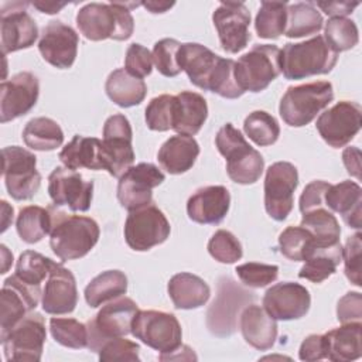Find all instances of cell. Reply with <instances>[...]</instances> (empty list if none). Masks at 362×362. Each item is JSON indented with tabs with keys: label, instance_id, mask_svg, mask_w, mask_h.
I'll return each mask as SVG.
<instances>
[{
	"label": "cell",
	"instance_id": "7c38bea8",
	"mask_svg": "<svg viewBox=\"0 0 362 362\" xmlns=\"http://www.w3.org/2000/svg\"><path fill=\"white\" fill-rule=\"evenodd\" d=\"M250 291L239 287L232 279L223 277L218 284V296L206 313V325L209 331L219 337H229L238 328V315L245 304L253 301Z\"/></svg>",
	"mask_w": 362,
	"mask_h": 362
},
{
	"label": "cell",
	"instance_id": "f1b7e54d",
	"mask_svg": "<svg viewBox=\"0 0 362 362\" xmlns=\"http://www.w3.org/2000/svg\"><path fill=\"white\" fill-rule=\"evenodd\" d=\"M208 117V105L202 95L182 90L174 95L173 130L178 134L194 136L204 126Z\"/></svg>",
	"mask_w": 362,
	"mask_h": 362
},
{
	"label": "cell",
	"instance_id": "277c9868",
	"mask_svg": "<svg viewBox=\"0 0 362 362\" xmlns=\"http://www.w3.org/2000/svg\"><path fill=\"white\" fill-rule=\"evenodd\" d=\"M337 61L338 54L322 35L301 42H288L280 49V71L288 81L328 74Z\"/></svg>",
	"mask_w": 362,
	"mask_h": 362
},
{
	"label": "cell",
	"instance_id": "be15d7a7",
	"mask_svg": "<svg viewBox=\"0 0 362 362\" xmlns=\"http://www.w3.org/2000/svg\"><path fill=\"white\" fill-rule=\"evenodd\" d=\"M13 222V208L7 204V201H1V232L8 228V223Z\"/></svg>",
	"mask_w": 362,
	"mask_h": 362
},
{
	"label": "cell",
	"instance_id": "ee69618b",
	"mask_svg": "<svg viewBox=\"0 0 362 362\" xmlns=\"http://www.w3.org/2000/svg\"><path fill=\"white\" fill-rule=\"evenodd\" d=\"M314 245L313 235L303 226H287L279 235L280 253L293 262H304Z\"/></svg>",
	"mask_w": 362,
	"mask_h": 362
},
{
	"label": "cell",
	"instance_id": "603a6c76",
	"mask_svg": "<svg viewBox=\"0 0 362 362\" xmlns=\"http://www.w3.org/2000/svg\"><path fill=\"white\" fill-rule=\"evenodd\" d=\"M263 308L276 321H290L304 317L311 305L308 290L293 281L277 283L263 296Z\"/></svg>",
	"mask_w": 362,
	"mask_h": 362
},
{
	"label": "cell",
	"instance_id": "8992f818",
	"mask_svg": "<svg viewBox=\"0 0 362 362\" xmlns=\"http://www.w3.org/2000/svg\"><path fill=\"white\" fill-rule=\"evenodd\" d=\"M334 99L331 82L315 81L290 86L283 95L279 113L283 122L291 127H303L313 122Z\"/></svg>",
	"mask_w": 362,
	"mask_h": 362
},
{
	"label": "cell",
	"instance_id": "c3c4849f",
	"mask_svg": "<svg viewBox=\"0 0 362 362\" xmlns=\"http://www.w3.org/2000/svg\"><path fill=\"white\" fill-rule=\"evenodd\" d=\"M209 255L219 263L232 264L242 259L243 250L238 238L225 229L216 230L208 242Z\"/></svg>",
	"mask_w": 362,
	"mask_h": 362
},
{
	"label": "cell",
	"instance_id": "484cf974",
	"mask_svg": "<svg viewBox=\"0 0 362 362\" xmlns=\"http://www.w3.org/2000/svg\"><path fill=\"white\" fill-rule=\"evenodd\" d=\"M230 206V194L223 185H208L197 189L187 202L188 218L201 225H216L223 221Z\"/></svg>",
	"mask_w": 362,
	"mask_h": 362
},
{
	"label": "cell",
	"instance_id": "b9f144b4",
	"mask_svg": "<svg viewBox=\"0 0 362 362\" xmlns=\"http://www.w3.org/2000/svg\"><path fill=\"white\" fill-rule=\"evenodd\" d=\"M54 263V260L38 252L25 250L17 260L14 276L28 287L41 290V283L48 277Z\"/></svg>",
	"mask_w": 362,
	"mask_h": 362
},
{
	"label": "cell",
	"instance_id": "7402d4cb",
	"mask_svg": "<svg viewBox=\"0 0 362 362\" xmlns=\"http://www.w3.org/2000/svg\"><path fill=\"white\" fill-rule=\"evenodd\" d=\"M79 37L76 31L62 21H49L41 33L38 49L44 61L58 69H68L74 65L78 54Z\"/></svg>",
	"mask_w": 362,
	"mask_h": 362
},
{
	"label": "cell",
	"instance_id": "7bdbcfd3",
	"mask_svg": "<svg viewBox=\"0 0 362 362\" xmlns=\"http://www.w3.org/2000/svg\"><path fill=\"white\" fill-rule=\"evenodd\" d=\"M246 136L260 147L272 146L280 136V126L277 120L264 110H255L249 113L243 122Z\"/></svg>",
	"mask_w": 362,
	"mask_h": 362
},
{
	"label": "cell",
	"instance_id": "74e56055",
	"mask_svg": "<svg viewBox=\"0 0 362 362\" xmlns=\"http://www.w3.org/2000/svg\"><path fill=\"white\" fill-rule=\"evenodd\" d=\"M324 20L317 7L307 3L287 4V23L284 35L288 38H300L317 34L322 28Z\"/></svg>",
	"mask_w": 362,
	"mask_h": 362
},
{
	"label": "cell",
	"instance_id": "7a4b0ae2",
	"mask_svg": "<svg viewBox=\"0 0 362 362\" xmlns=\"http://www.w3.org/2000/svg\"><path fill=\"white\" fill-rule=\"evenodd\" d=\"M51 230L49 246L61 262L86 256L99 240V225L95 219L82 215H68L49 208Z\"/></svg>",
	"mask_w": 362,
	"mask_h": 362
},
{
	"label": "cell",
	"instance_id": "cb8c5ba5",
	"mask_svg": "<svg viewBox=\"0 0 362 362\" xmlns=\"http://www.w3.org/2000/svg\"><path fill=\"white\" fill-rule=\"evenodd\" d=\"M41 296V290L28 287L14 274L7 277L3 283L0 294V335L6 334L23 317H25L30 311L35 310Z\"/></svg>",
	"mask_w": 362,
	"mask_h": 362
},
{
	"label": "cell",
	"instance_id": "9f6ffc18",
	"mask_svg": "<svg viewBox=\"0 0 362 362\" xmlns=\"http://www.w3.org/2000/svg\"><path fill=\"white\" fill-rule=\"evenodd\" d=\"M337 318L339 322H354L362 320V296L358 291H349L339 298L337 305Z\"/></svg>",
	"mask_w": 362,
	"mask_h": 362
},
{
	"label": "cell",
	"instance_id": "6125c7cd",
	"mask_svg": "<svg viewBox=\"0 0 362 362\" xmlns=\"http://www.w3.org/2000/svg\"><path fill=\"white\" fill-rule=\"evenodd\" d=\"M175 3L170 1H141V6H144L150 13L158 14V13H165L168 8H171Z\"/></svg>",
	"mask_w": 362,
	"mask_h": 362
},
{
	"label": "cell",
	"instance_id": "52a82bcc",
	"mask_svg": "<svg viewBox=\"0 0 362 362\" xmlns=\"http://www.w3.org/2000/svg\"><path fill=\"white\" fill-rule=\"evenodd\" d=\"M280 48L257 44L235 62V81L243 92H262L280 74Z\"/></svg>",
	"mask_w": 362,
	"mask_h": 362
},
{
	"label": "cell",
	"instance_id": "f907efd6",
	"mask_svg": "<svg viewBox=\"0 0 362 362\" xmlns=\"http://www.w3.org/2000/svg\"><path fill=\"white\" fill-rule=\"evenodd\" d=\"M140 346L126 339L124 337H116V338H109L106 339L99 351V361L103 362H113V361H120V362H139L140 361Z\"/></svg>",
	"mask_w": 362,
	"mask_h": 362
},
{
	"label": "cell",
	"instance_id": "d4e9b609",
	"mask_svg": "<svg viewBox=\"0 0 362 362\" xmlns=\"http://www.w3.org/2000/svg\"><path fill=\"white\" fill-rule=\"evenodd\" d=\"M78 304L75 276L62 263H54L42 288L41 307L47 314H69Z\"/></svg>",
	"mask_w": 362,
	"mask_h": 362
},
{
	"label": "cell",
	"instance_id": "ac0fdd59",
	"mask_svg": "<svg viewBox=\"0 0 362 362\" xmlns=\"http://www.w3.org/2000/svg\"><path fill=\"white\" fill-rule=\"evenodd\" d=\"M212 21L223 51L236 54L247 45L250 40V11L245 3H221L212 14Z\"/></svg>",
	"mask_w": 362,
	"mask_h": 362
},
{
	"label": "cell",
	"instance_id": "db71d44e",
	"mask_svg": "<svg viewBox=\"0 0 362 362\" xmlns=\"http://www.w3.org/2000/svg\"><path fill=\"white\" fill-rule=\"evenodd\" d=\"M124 69L136 78H146L151 74L153 69L151 52L141 44H130L124 57Z\"/></svg>",
	"mask_w": 362,
	"mask_h": 362
},
{
	"label": "cell",
	"instance_id": "d6a6232c",
	"mask_svg": "<svg viewBox=\"0 0 362 362\" xmlns=\"http://www.w3.org/2000/svg\"><path fill=\"white\" fill-rule=\"evenodd\" d=\"M362 322H345L338 328L325 332L328 354L327 359L332 362H349L362 355Z\"/></svg>",
	"mask_w": 362,
	"mask_h": 362
},
{
	"label": "cell",
	"instance_id": "4316f807",
	"mask_svg": "<svg viewBox=\"0 0 362 362\" xmlns=\"http://www.w3.org/2000/svg\"><path fill=\"white\" fill-rule=\"evenodd\" d=\"M239 327L245 341L259 351L270 349L277 338V322L257 304H247L239 315Z\"/></svg>",
	"mask_w": 362,
	"mask_h": 362
},
{
	"label": "cell",
	"instance_id": "ba28073f",
	"mask_svg": "<svg viewBox=\"0 0 362 362\" xmlns=\"http://www.w3.org/2000/svg\"><path fill=\"white\" fill-rule=\"evenodd\" d=\"M132 334L147 346L158 351L160 359L182 345L181 324L171 313L140 310L133 320Z\"/></svg>",
	"mask_w": 362,
	"mask_h": 362
},
{
	"label": "cell",
	"instance_id": "6f0895ef",
	"mask_svg": "<svg viewBox=\"0 0 362 362\" xmlns=\"http://www.w3.org/2000/svg\"><path fill=\"white\" fill-rule=\"evenodd\" d=\"M328 345L324 334H311L300 345L298 358L305 362L327 359Z\"/></svg>",
	"mask_w": 362,
	"mask_h": 362
},
{
	"label": "cell",
	"instance_id": "60d3db41",
	"mask_svg": "<svg viewBox=\"0 0 362 362\" xmlns=\"http://www.w3.org/2000/svg\"><path fill=\"white\" fill-rule=\"evenodd\" d=\"M287 23V3L262 1L255 20V30L260 38L276 40L284 34Z\"/></svg>",
	"mask_w": 362,
	"mask_h": 362
},
{
	"label": "cell",
	"instance_id": "ffe728a7",
	"mask_svg": "<svg viewBox=\"0 0 362 362\" xmlns=\"http://www.w3.org/2000/svg\"><path fill=\"white\" fill-rule=\"evenodd\" d=\"M40 82L31 72H18L0 85V122L7 123L27 115L37 103Z\"/></svg>",
	"mask_w": 362,
	"mask_h": 362
},
{
	"label": "cell",
	"instance_id": "4dcf8cb0",
	"mask_svg": "<svg viewBox=\"0 0 362 362\" xmlns=\"http://www.w3.org/2000/svg\"><path fill=\"white\" fill-rule=\"evenodd\" d=\"M168 296L178 310L202 307L211 297L209 286L197 274L181 272L174 274L167 286Z\"/></svg>",
	"mask_w": 362,
	"mask_h": 362
},
{
	"label": "cell",
	"instance_id": "6da1fadb",
	"mask_svg": "<svg viewBox=\"0 0 362 362\" xmlns=\"http://www.w3.org/2000/svg\"><path fill=\"white\" fill-rule=\"evenodd\" d=\"M178 62L189 82L199 89L226 99H236L245 93L235 81V61L216 55L202 44H181Z\"/></svg>",
	"mask_w": 362,
	"mask_h": 362
},
{
	"label": "cell",
	"instance_id": "9c48e42d",
	"mask_svg": "<svg viewBox=\"0 0 362 362\" xmlns=\"http://www.w3.org/2000/svg\"><path fill=\"white\" fill-rule=\"evenodd\" d=\"M47 338L45 321L40 313L30 311L11 329L0 335L8 362H38Z\"/></svg>",
	"mask_w": 362,
	"mask_h": 362
},
{
	"label": "cell",
	"instance_id": "9a60e30c",
	"mask_svg": "<svg viewBox=\"0 0 362 362\" xmlns=\"http://www.w3.org/2000/svg\"><path fill=\"white\" fill-rule=\"evenodd\" d=\"M298 185L297 167L288 161L273 163L264 177V208L274 221H284L293 209V194Z\"/></svg>",
	"mask_w": 362,
	"mask_h": 362
},
{
	"label": "cell",
	"instance_id": "f546056e",
	"mask_svg": "<svg viewBox=\"0 0 362 362\" xmlns=\"http://www.w3.org/2000/svg\"><path fill=\"white\" fill-rule=\"evenodd\" d=\"M199 146L192 136L175 134L165 140L157 153V160L168 174L187 173L195 164Z\"/></svg>",
	"mask_w": 362,
	"mask_h": 362
},
{
	"label": "cell",
	"instance_id": "f6af8a7d",
	"mask_svg": "<svg viewBox=\"0 0 362 362\" xmlns=\"http://www.w3.org/2000/svg\"><path fill=\"white\" fill-rule=\"evenodd\" d=\"M324 38L337 54L341 51H348L359 41L358 27L351 18L331 17L325 23Z\"/></svg>",
	"mask_w": 362,
	"mask_h": 362
},
{
	"label": "cell",
	"instance_id": "d590c367",
	"mask_svg": "<svg viewBox=\"0 0 362 362\" xmlns=\"http://www.w3.org/2000/svg\"><path fill=\"white\" fill-rule=\"evenodd\" d=\"M127 291V277L120 270H106L93 277L85 287V300L89 307L96 308Z\"/></svg>",
	"mask_w": 362,
	"mask_h": 362
},
{
	"label": "cell",
	"instance_id": "3957f363",
	"mask_svg": "<svg viewBox=\"0 0 362 362\" xmlns=\"http://www.w3.org/2000/svg\"><path fill=\"white\" fill-rule=\"evenodd\" d=\"M76 25L90 41H124L133 34L134 20L126 3H88L78 11Z\"/></svg>",
	"mask_w": 362,
	"mask_h": 362
},
{
	"label": "cell",
	"instance_id": "30bf717a",
	"mask_svg": "<svg viewBox=\"0 0 362 362\" xmlns=\"http://www.w3.org/2000/svg\"><path fill=\"white\" fill-rule=\"evenodd\" d=\"M139 311L137 304L123 296L105 304L95 318L89 320L86 324L88 348L98 352L106 339L132 334L133 320Z\"/></svg>",
	"mask_w": 362,
	"mask_h": 362
},
{
	"label": "cell",
	"instance_id": "44dd1931",
	"mask_svg": "<svg viewBox=\"0 0 362 362\" xmlns=\"http://www.w3.org/2000/svg\"><path fill=\"white\" fill-rule=\"evenodd\" d=\"M10 10L1 7L0 45L4 55L30 48L38 38L35 20L25 11L28 3H7Z\"/></svg>",
	"mask_w": 362,
	"mask_h": 362
},
{
	"label": "cell",
	"instance_id": "680465c9",
	"mask_svg": "<svg viewBox=\"0 0 362 362\" xmlns=\"http://www.w3.org/2000/svg\"><path fill=\"white\" fill-rule=\"evenodd\" d=\"M317 6L331 17H345L354 11L355 7L359 6L358 1H318Z\"/></svg>",
	"mask_w": 362,
	"mask_h": 362
},
{
	"label": "cell",
	"instance_id": "e575fe53",
	"mask_svg": "<svg viewBox=\"0 0 362 362\" xmlns=\"http://www.w3.org/2000/svg\"><path fill=\"white\" fill-rule=\"evenodd\" d=\"M341 242L331 246L314 245L311 253L307 256L303 267L298 272V277L310 280L313 283H322L337 272V267L341 263Z\"/></svg>",
	"mask_w": 362,
	"mask_h": 362
},
{
	"label": "cell",
	"instance_id": "94428289",
	"mask_svg": "<svg viewBox=\"0 0 362 362\" xmlns=\"http://www.w3.org/2000/svg\"><path fill=\"white\" fill-rule=\"evenodd\" d=\"M37 10H40L41 13H45V14H57L59 13V10L62 7H65L68 3L65 1H61V3H57V1H33L31 3Z\"/></svg>",
	"mask_w": 362,
	"mask_h": 362
},
{
	"label": "cell",
	"instance_id": "7dc6e473",
	"mask_svg": "<svg viewBox=\"0 0 362 362\" xmlns=\"http://www.w3.org/2000/svg\"><path fill=\"white\" fill-rule=\"evenodd\" d=\"M174 95L163 93L153 98L146 107V124L154 132H167L173 129Z\"/></svg>",
	"mask_w": 362,
	"mask_h": 362
},
{
	"label": "cell",
	"instance_id": "681fc988",
	"mask_svg": "<svg viewBox=\"0 0 362 362\" xmlns=\"http://www.w3.org/2000/svg\"><path fill=\"white\" fill-rule=\"evenodd\" d=\"M180 47L181 42L174 38H163L154 44L151 52L153 64L161 75L167 78H174L181 72L178 62Z\"/></svg>",
	"mask_w": 362,
	"mask_h": 362
},
{
	"label": "cell",
	"instance_id": "e7e4bbea",
	"mask_svg": "<svg viewBox=\"0 0 362 362\" xmlns=\"http://www.w3.org/2000/svg\"><path fill=\"white\" fill-rule=\"evenodd\" d=\"M1 256H3V267H1V274H4L8 270V266L13 263V253L8 252L6 245H1Z\"/></svg>",
	"mask_w": 362,
	"mask_h": 362
},
{
	"label": "cell",
	"instance_id": "d6986e66",
	"mask_svg": "<svg viewBox=\"0 0 362 362\" xmlns=\"http://www.w3.org/2000/svg\"><path fill=\"white\" fill-rule=\"evenodd\" d=\"M48 194L54 206L66 205L74 212H85L92 204L93 182L75 170L55 167L48 177Z\"/></svg>",
	"mask_w": 362,
	"mask_h": 362
},
{
	"label": "cell",
	"instance_id": "816d5d0a",
	"mask_svg": "<svg viewBox=\"0 0 362 362\" xmlns=\"http://www.w3.org/2000/svg\"><path fill=\"white\" fill-rule=\"evenodd\" d=\"M235 272L245 286L253 288L266 287L279 276V267L276 264H264L256 262L239 264Z\"/></svg>",
	"mask_w": 362,
	"mask_h": 362
},
{
	"label": "cell",
	"instance_id": "4fadbf2b",
	"mask_svg": "<svg viewBox=\"0 0 362 362\" xmlns=\"http://www.w3.org/2000/svg\"><path fill=\"white\" fill-rule=\"evenodd\" d=\"M170 232V222L153 204L130 211L123 229L127 246L136 252H146L164 243Z\"/></svg>",
	"mask_w": 362,
	"mask_h": 362
},
{
	"label": "cell",
	"instance_id": "5b68a950",
	"mask_svg": "<svg viewBox=\"0 0 362 362\" xmlns=\"http://www.w3.org/2000/svg\"><path fill=\"white\" fill-rule=\"evenodd\" d=\"M215 146L225 157L226 173L233 182L249 185L260 178L264 170L262 154L246 141L240 130L232 123H226L218 130Z\"/></svg>",
	"mask_w": 362,
	"mask_h": 362
},
{
	"label": "cell",
	"instance_id": "2e32d148",
	"mask_svg": "<svg viewBox=\"0 0 362 362\" xmlns=\"http://www.w3.org/2000/svg\"><path fill=\"white\" fill-rule=\"evenodd\" d=\"M361 124V105L352 100H341L318 116L315 127L328 146L339 148L356 136Z\"/></svg>",
	"mask_w": 362,
	"mask_h": 362
},
{
	"label": "cell",
	"instance_id": "5bb4252c",
	"mask_svg": "<svg viewBox=\"0 0 362 362\" xmlns=\"http://www.w3.org/2000/svg\"><path fill=\"white\" fill-rule=\"evenodd\" d=\"M132 139V126L124 115L116 113L106 119L102 140L105 170L116 178H120L133 165Z\"/></svg>",
	"mask_w": 362,
	"mask_h": 362
},
{
	"label": "cell",
	"instance_id": "91938a15",
	"mask_svg": "<svg viewBox=\"0 0 362 362\" xmlns=\"http://www.w3.org/2000/svg\"><path fill=\"white\" fill-rule=\"evenodd\" d=\"M342 163L349 175L361 180V150L358 147H346L342 153Z\"/></svg>",
	"mask_w": 362,
	"mask_h": 362
},
{
	"label": "cell",
	"instance_id": "bcb514c9",
	"mask_svg": "<svg viewBox=\"0 0 362 362\" xmlns=\"http://www.w3.org/2000/svg\"><path fill=\"white\" fill-rule=\"evenodd\" d=\"M52 338L62 346L81 349L88 348V327L75 318L54 317L49 320Z\"/></svg>",
	"mask_w": 362,
	"mask_h": 362
},
{
	"label": "cell",
	"instance_id": "836d02e7",
	"mask_svg": "<svg viewBox=\"0 0 362 362\" xmlns=\"http://www.w3.org/2000/svg\"><path fill=\"white\" fill-rule=\"evenodd\" d=\"M105 90L109 99L117 106L132 107L144 100L147 85L143 79L130 75L124 68H119L109 74Z\"/></svg>",
	"mask_w": 362,
	"mask_h": 362
},
{
	"label": "cell",
	"instance_id": "ab89813d",
	"mask_svg": "<svg viewBox=\"0 0 362 362\" xmlns=\"http://www.w3.org/2000/svg\"><path fill=\"white\" fill-rule=\"evenodd\" d=\"M300 226L313 235L315 245L318 246H331L339 243V223L335 215L324 206L303 214Z\"/></svg>",
	"mask_w": 362,
	"mask_h": 362
},
{
	"label": "cell",
	"instance_id": "f35d334b",
	"mask_svg": "<svg viewBox=\"0 0 362 362\" xmlns=\"http://www.w3.org/2000/svg\"><path fill=\"white\" fill-rule=\"evenodd\" d=\"M51 211L38 205H28L20 209L16 221V228L20 239L25 243H37L49 235L51 230Z\"/></svg>",
	"mask_w": 362,
	"mask_h": 362
},
{
	"label": "cell",
	"instance_id": "8fae6325",
	"mask_svg": "<svg viewBox=\"0 0 362 362\" xmlns=\"http://www.w3.org/2000/svg\"><path fill=\"white\" fill-rule=\"evenodd\" d=\"M3 177L8 195L16 201L33 198L41 185V174L37 171V157L20 147L8 146L1 150Z\"/></svg>",
	"mask_w": 362,
	"mask_h": 362
},
{
	"label": "cell",
	"instance_id": "f5cc1de1",
	"mask_svg": "<svg viewBox=\"0 0 362 362\" xmlns=\"http://www.w3.org/2000/svg\"><path fill=\"white\" fill-rule=\"evenodd\" d=\"M361 252H362V233L358 230L346 239L342 247V260L345 264L346 279L356 287L362 286L361 279Z\"/></svg>",
	"mask_w": 362,
	"mask_h": 362
},
{
	"label": "cell",
	"instance_id": "83f0119b",
	"mask_svg": "<svg viewBox=\"0 0 362 362\" xmlns=\"http://www.w3.org/2000/svg\"><path fill=\"white\" fill-rule=\"evenodd\" d=\"M324 205L339 214L344 222L356 230L361 229L362 215V188L355 181H341L331 184L324 197Z\"/></svg>",
	"mask_w": 362,
	"mask_h": 362
},
{
	"label": "cell",
	"instance_id": "e0dca14e",
	"mask_svg": "<svg viewBox=\"0 0 362 362\" xmlns=\"http://www.w3.org/2000/svg\"><path fill=\"white\" fill-rule=\"evenodd\" d=\"M165 175L151 163L132 165L117 182V199L120 205L130 211L153 204V188L158 187Z\"/></svg>",
	"mask_w": 362,
	"mask_h": 362
},
{
	"label": "cell",
	"instance_id": "11a10c76",
	"mask_svg": "<svg viewBox=\"0 0 362 362\" xmlns=\"http://www.w3.org/2000/svg\"><path fill=\"white\" fill-rule=\"evenodd\" d=\"M329 185H331L329 182L322 180H315L307 184L300 197V202H298L300 212L305 214L315 208H321L324 205V197Z\"/></svg>",
	"mask_w": 362,
	"mask_h": 362
},
{
	"label": "cell",
	"instance_id": "8d00e7d4",
	"mask_svg": "<svg viewBox=\"0 0 362 362\" xmlns=\"http://www.w3.org/2000/svg\"><path fill=\"white\" fill-rule=\"evenodd\" d=\"M23 140L27 147L37 151H51L62 146L64 132L49 117H34L27 122L23 130Z\"/></svg>",
	"mask_w": 362,
	"mask_h": 362
},
{
	"label": "cell",
	"instance_id": "1f68e13d",
	"mask_svg": "<svg viewBox=\"0 0 362 362\" xmlns=\"http://www.w3.org/2000/svg\"><path fill=\"white\" fill-rule=\"evenodd\" d=\"M58 158L64 167L71 170H105L102 140L96 137L74 136V139L59 151Z\"/></svg>",
	"mask_w": 362,
	"mask_h": 362
}]
</instances>
